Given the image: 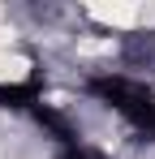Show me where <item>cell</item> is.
Listing matches in <instances>:
<instances>
[{"mask_svg": "<svg viewBox=\"0 0 155 159\" xmlns=\"http://www.w3.org/2000/svg\"><path fill=\"white\" fill-rule=\"evenodd\" d=\"M91 95L103 99L112 112H121L138 133L155 138V90L147 82L125 78V73H103V78H91Z\"/></svg>", "mask_w": 155, "mask_h": 159, "instance_id": "obj_1", "label": "cell"}, {"mask_svg": "<svg viewBox=\"0 0 155 159\" xmlns=\"http://www.w3.org/2000/svg\"><path fill=\"white\" fill-rule=\"evenodd\" d=\"M30 112H35L39 129H43V133H52V138H56L60 146H73V142H78V133H73V120H69L65 112H56L52 103H43V99H39V103L30 107Z\"/></svg>", "mask_w": 155, "mask_h": 159, "instance_id": "obj_2", "label": "cell"}, {"mask_svg": "<svg viewBox=\"0 0 155 159\" xmlns=\"http://www.w3.org/2000/svg\"><path fill=\"white\" fill-rule=\"evenodd\" d=\"M35 103H39V78L0 86V107H35Z\"/></svg>", "mask_w": 155, "mask_h": 159, "instance_id": "obj_3", "label": "cell"}, {"mask_svg": "<svg viewBox=\"0 0 155 159\" xmlns=\"http://www.w3.org/2000/svg\"><path fill=\"white\" fill-rule=\"evenodd\" d=\"M125 60L129 65H155V34H129L125 39Z\"/></svg>", "mask_w": 155, "mask_h": 159, "instance_id": "obj_4", "label": "cell"}, {"mask_svg": "<svg viewBox=\"0 0 155 159\" xmlns=\"http://www.w3.org/2000/svg\"><path fill=\"white\" fill-rule=\"evenodd\" d=\"M60 159H108L99 146H86V142H73V146H60Z\"/></svg>", "mask_w": 155, "mask_h": 159, "instance_id": "obj_5", "label": "cell"}]
</instances>
